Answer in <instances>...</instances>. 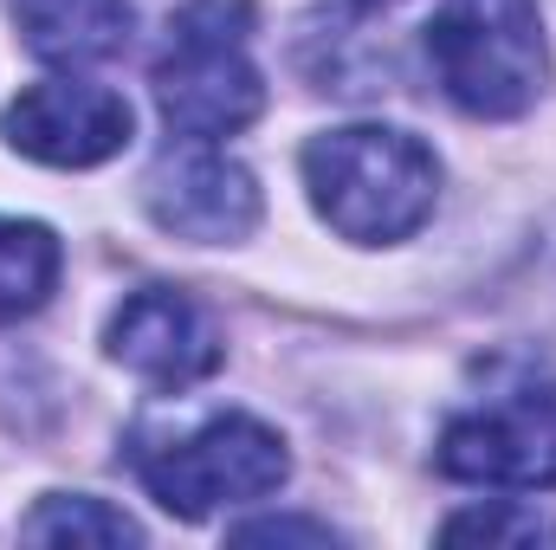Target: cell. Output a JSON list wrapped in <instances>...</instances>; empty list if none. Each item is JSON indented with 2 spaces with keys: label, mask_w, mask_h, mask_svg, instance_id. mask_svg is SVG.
Listing matches in <instances>:
<instances>
[{
  "label": "cell",
  "mask_w": 556,
  "mask_h": 550,
  "mask_svg": "<svg viewBox=\"0 0 556 550\" xmlns=\"http://www.w3.org/2000/svg\"><path fill=\"white\" fill-rule=\"evenodd\" d=\"M343 7H356V13H376V7H395V0H343Z\"/></svg>",
  "instance_id": "obj_14"
},
{
  "label": "cell",
  "mask_w": 556,
  "mask_h": 550,
  "mask_svg": "<svg viewBox=\"0 0 556 550\" xmlns=\"http://www.w3.org/2000/svg\"><path fill=\"white\" fill-rule=\"evenodd\" d=\"M304 188L317 214L356 247H395L433 214L440 162L402 130L350 124L304 142Z\"/></svg>",
  "instance_id": "obj_1"
},
{
  "label": "cell",
  "mask_w": 556,
  "mask_h": 550,
  "mask_svg": "<svg viewBox=\"0 0 556 550\" xmlns=\"http://www.w3.org/2000/svg\"><path fill=\"white\" fill-rule=\"evenodd\" d=\"M433 466L466 486H511V492H556V389L538 376L498 383L479 409L440 427Z\"/></svg>",
  "instance_id": "obj_5"
},
{
  "label": "cell",
  "mask_w": 556,
  "mask_h": 550,
  "mask_svg": "<svg viewBox=\"0 0 556 550\" xmlns=\"http://www.w3.org/2000/svg\"><path fill=\"white\" fill-rule=\"evenodd\" d=\"M233 545H337V532L311 518H253V525H233Z\"/></svg>",
  "instance_id": "obj_13"
},
{
  "label": "cell",
  "mask_w": 556,
  "mask_h": 550,
  "mask_svg": "<svg viewBox=\"0 0 556 550\" xmlns=\"http://www.w3.org/2000/svg\"><path fill=\"white\" fill-rule=\"evenodd\" d=\"M20 33L52 65H91L130 46V0H13Z\"/></svg>",
  "instance_id": "obj_9"
},
{
  "label": "cell",
  "mask_w": 556,
  "mask_h": 550,
  "mask_svg": "<svg viewBox=\"0 0 556 550\" xmlns=\"http://www.w3.org/2000/svg\"><path fill=\"white\" fill-rule=\"evenodd\" d=\"M111 357L155 383V389H194L220 370V330L207 324V311L188 298V291H168V285H142L130 291L117 311H111V330H104Z\"/></svg>",
  "instance_id": "obj_8"
},
{
  "label": "cell",
  "mask_w": 556,
  "mask_h": 550,
  "mask_svg": "<svg viewBox=\"0 0 556 550\" xmlns=\"http://www.w3.org/2000/svg\"><path fill=\"white\" fill-rule=\"evenodd\" d=\"M130 460H137L142 486L155 492V505L175 512V518H207L220 505L266 499V492L285 486V473H291L285 440H278L266 421H253V414H214L194 434L137 440Z\"/></svg>",
  "instance_id": "obj_4"
},
{
  "label": "cell",
  "mask_w": 556,
  "mask_h": 550,
  "mask_svg": "<svg viewBox=\"0 0 556 550\" xmlns=\"http://www.w3.org/2000/svg\"><path fill=\"white\" fill-rule=\"evenodd\" d=\"M20 538L26 545H142L137 518H124L117 505H104V499H46L39 512H26L20 518Z\"/></svg>",
  "instance_id": "obj_11"
},
{
  "label": "cell",
  "mask_w": 556,
  "mask_h": 550,
  "mask_svg": "<svg viewBox=\"0 0 556 550\" xmlns=\"http://www.w3.org/2000/svg\"><path fill=\"white\" fill-rule=\"evenodd\" d=\"M7 142L52 168H91L130 142V104L91 78H46L7 104Z\"/></svg>",
  "instance_id": "obj_7"
},
{
  "label": "cell",
  "mask_w": 556,
  "mask_h": 550,
  "mask_svg": "<svg viewBox=\"0 0 556 550\" xmlns=\"http://www.w3.org/2000/svg\"><path fill=\"white\" fill-rule=\"evenodd\" d=\"M142 208H149V221L162 234L194 240V247H233V240H247L260 227V188H253V175L233 155L207 149V142L168 149L149 168V182H142Z\"/></svg>",
  "instance_id": "obj_6"
},
{
  "label": "cell",
  "mask_w": 556,
  "mask_h": 550,
  "mask_svg": "<svg viewBox=\"0 0 556 550\" xmlns=\"http://www.w3.org/2000/svg\"><path fill=\"white\" fill-rule=\"evenodd\" d=\"M440 538H446V545H556V525L551 518H538L531 505L498 499V505H479V512L446 518Z\"/></svg>",
  "instance_id": "obj_12"
},
{
  "label": "cell",
  "mask_w": 556,
  "mask_h": 550,
  "mask_svg": "<svg viewBox=\"0 0 556 550\" xmlns=\"http://www.w3.org/2000/svg\"><path fill=\"white\" fill-rule=\"evenodd\" d=\"M427 59L466 117H525L544 91L538 0H440L427 20Z\"/></svg>",
  "instance_id": "obj_3"
},
{
  "label": "cell",
  "mask_w": 556,
  "mask_h": 550,
  "mask_svg": "<svg viewBox=\"0 0 556 550\" xmlns=\"http://www.w3.org/2000/svg\"><path fill=\"white\" fill-rule=\"evenodd\" d=\"M253 7L247 0H194L168 20V46L155 59V104L162 124L188 142L240 137L266 111L260 65L247 52Z\"/></svg>",
  "instance_id": "obj_2"
},
{
  "label": "cell",
  "mask_w": 556,
  "mask_h": 550,
  "mask_svg": "<svg viewBox=\"0 0 556 550\" xmlns=\"http://www.w3.org/2000/svg\"><path fill=\"white\" fill-rule=\"evenodd\" d=\"M59 285V240L39 221H0V324L33 317Z\"/></svg>",
  "instance_id": "obj_10"
}]
</instances>
